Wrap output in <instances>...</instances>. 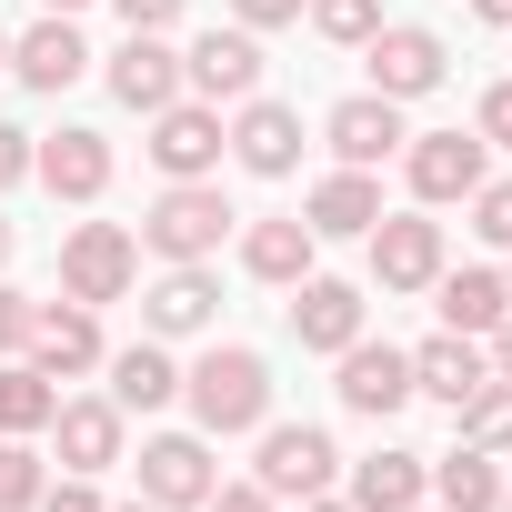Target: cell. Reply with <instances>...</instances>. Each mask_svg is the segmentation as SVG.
Instances as JSON below:
<instances>
[{
    "instance_id": "cell-1",
    "label": "cell",
    "mask_w": 512,
    "mask_h": 512,
    "mask_svg": "<svg viewBox=\"0 0 512 512\" xmlns=\"http://www.w3.org/2000/svg\"><path fill=\"white\" fill-rule=\"evenodd\" d=\"M181 402L201 432H262L272 422V362L241 352V342H211L191 372H181Z\"/></svg>"
},
{
    "instance_id": "cell-2",
    "label": "cell",
    "mask_w": 512,
    "mask_h": 512,
    "mask_svg": "<svg viewBox=\"0 0 512 512\" xmlns=\"http://www.w3.org/2000/svg\"><path fill=\"white\" fill-rule=\"evenodd\" d=\"M221 231H231L221 181H171V191L141 211V251H161V262H211Z\"/></svg>"
},
{
    "instance_id": "cell-3",
    "label": "cell",
    "mask_w": 512,
    "mask_h": 512,
    "mask_svg": "<svg viewBox=\"0 0 512 512\" xmlns=\"http://www.w3.org/2000/svg\"><path fill=\"white\" fill-rule=\"evenodd\" d=\"M131 282H141V241H131L121 221H81V231L61 241V292H71V302L101 312V302H121Z\"/></svg>"
},
{
    "instance_id": "cell-4",
    "label": "cell",
    "mask_w": 512,
    "mask_h": 512,
    "mask_svg": "<svg viewBox=\"0 0 512 512\" xmlns=\"http://www.w3.org/2000/svg\"><path fill=\"white\" fill-rule=\"evenodd\" d=\"M332 432L322 422H262V462H251V482H262L272 502H312V492H332Z\"/></svg>"
},
{
    "instance_id": "cell-5",
    "label": "cell",
    "mask_w": 512,
    "mask_h": 512,
    "mask_svg": "<svg viewBox=\"0 0 512 512\" xmlns=\"http://www.w3.org/2000/svg\"><path fill=\"white\" fill-rule=\"evenodd\" d=\"M362 241H372V282H382V292H432V282H442V221L382 211Z\"/></svg>"
},
{
    "instance_id": "cell-6",
    "label": "cell",
    "mask_w": 512,
    "mask_h": 512,
    "mask_svg": "<svg viewBox=\"0 0 512 512\" xmlns=\"http://www.w3.org/2000/svg\"><path fill=\"white\" fill-rule=\"evenodd\" d=\"M181 91L211 101V111H221V101H251V91H262V41H251L241 21H231V31H201V41L181 51Z\"/></svg>"
},
{
    "instance_id": "cell-7",
    "label": "cell",
    "mask_w": 512,
    "mask_h": 512,
    "mask_svg": "<svg viewBox=\"0 0 512 512\" xmlns=\"http://www.w3.org/2000/svg\"><path fill=\"white\" fill-rule=\"evenodd\" d=\"M362 61H372V91H382V101H422V91H442V41L412 31V21H382V31L362 41Z\"/></svg>"
},
{
    "instance_id": "cell-8",
    "label": "cell",
    "mask_w": 512,
    "mask_h": 512,
    "mask_svg": "<svg viewBox=\"0 0 512 512\" xmlns=\"http://www.w3.org/2000/svg\"><path fill=\"white\" fill-rule=\"evenodd\" d=\"M221 111L211 101H171V111H151V161L171 171V181H211L221 171Z\"/></svg>"
},
{
    "instance_id": "cell-9",
    "label": "cell",
    "mask_w": 512,
    "mask_h": 512,
    "mask_svg": "<svg viewBox=\"0 0 512 512\" xmlns=\"http://www.w3.org/2000/svg\"><path fill=\"white\" fill-rule=\"evenodd\" d=\"M31 362H41L51 382L101 372V362H111V352H101V312H91V302H71V292H61V302H41V312H31Z\"/></svg>"
},
{
    "instance_id": "cell-10",
    "label": "cell",
    "mask_w": 512,
    "mask_h": 512,
    "mask_svg": "<svg viewBox=\"0 0 512 512\" xmlns=\"http://www.w3.org/2000/svg\"><path fill=\"white\" fill-rule=\"evenodd\" d=\"M342 362V412H362V422H392L402 402H412V352H392V342H352V352H332Z\"/></svg>"
},
{
    "instance_id": "cell-11",
    "label": "cell",
    "mask_w": 512,
    "mask_h": 512,
    "mask_svg": "<svg viewBox=\"0 0 512 512\" xmlns=\"http://www.w3.org/2000/svg\"><path fill=\"white\" fill-rule=\"evenodd\" d=\"M211 442L201 432H161V442H141V502H161V512H191V502H211Z\"/></svg>"
},
{
    "instance_id": "cell-12",
    "label": "cell",
    "mask_w": 512,
    "mask_h": 512,
    "mask_svg": "<svg viewBox=\"0 0 512 512\" xmlns=\"http://www.w3.org/2000/svg\"><path fill=\"white\" fill-rule=\"evenodd\" d=\"M482 151H492L482 131H422V141H412V191H422L432 211H442V201H472V191L492 181Z\"/></svg>"
},
{
    "instance_id": "cell-13",
    "label": "cell",
    "mask_w": 512,
    "mask_h": 512,
    "mask_svg": "<svg viewBox=\"0 0 512 512\" xmlns=\"http://www.w3.org/2000/svg\"><path fill=\"white\" fill-rule=\"evenodd\" d=\"M322 131H332V161H342V171H372V161H392V151L412 141V131H402V101H382V91H352Z\"/></svg>"
},
{
    "instance_id": "cell-14",
    "label": "cell",
    "mask_w": 512,
    "mask_h": 512,
    "mask_svg": "<svg viewBox=\"0 0 512 512\" xmlns=\"http://www.w3.org/2000/svg\"><path fill=\"white\" fill-rule=\"evenodd\" d=\"M231 151H241V171L282 181V171L302 161V111H292V101H262V91H251V101H241V121H231Z\"/></svg>"
},
{
    "instance_id": "cell-15",
    "label": "cell",
    "mask_w": 512,
    "mask_h": 512,
    "mask_svg": "<svg viewBox=\"0 0 512 512\" xmlns=\"http://www.w3.org/2000/svg\"><path fill=\"white\" fill-rule=\"evenodd\" d=\"M111 91H121L131 111H171V101H181V51H171L161 31H131V41L111 51Z\"/></svg>"
},
{
    "instance_id": "cell-16",
    "label": "cell",
    "mask_w": 512,
    "mask_h": 512,
    "mask_svg": "<svg viewBox=\"0 0 512 512\" xmlns=\"http://www.w3.org/2000/svg\"><path fill=\"white\" fill-rule=\"evenodd\" d=\"M31 171H41L61 201H101V191H111V141H101V131H51V141H31Z\"/></svg>"
},
{
    "instance_id": "cell-17",
    "label": "cell",
    "mask_w": 512,
    "mask_h": 512,
    "mask_svg": "<svg viewBox=\"0 0 512 512\" xmlns=\"http://www.w3.org/2000/svg\"><path fill=\"white\" fill-rule=\"evenodd\" d=\"M292 332H302V352H352L362 342V292L352 282H292Z\"/></svg>"
},
{
    "instance_id": "cell-18",
    "label": "cell",
    "mask_w": 512,
    "mask_h": 512,
    "mask_svg": "<svg viewBox=\"0 0 512 512\" xmlns=\"http://www.w3.org/2000/svg\"><path fill=\"white\" fill-rule=\"evenodd\" d=\"M312 251H322V231H312L302 211H292V221H251V231H241V272L292 292V282H312Z\"/></svg>"
},
{
    "instance_id": "cell-19",
    "label": "cell",
    "mask_w": 512,
    "mask_h": 512,
    "mask_svg": "<svg viewBox=\"0 0 512 512\" xmlns=\"http://www.w3.org/2000/svg\"><path fill=\"white\" fill-rule=\"evenodd\" d=\"M11 71H21L31 91H51V101H61V91H71V81L91 71V51H81V31H71V21L51 11V21H31V31L11 41Z\"/></svg>"
},
{
    "instance_id": "cell-20",
    "label": "cell",
    "mask_w": 512,
    "mask_h": 512,
    "mask_svg": "<svg viewBox=\"0 0 512 512\" xmlns=\"http://www.w3.org/2000/svg\"><path fill=\"white\" fill-rule=\"evenodd\" d=\"M492 382V352L472 342V332H432L422 352H412V392H432V402H472Z\"/></svg>"
},
{
    "instance_id": "cell-21",
    "label": "cell",
    "mask_w": 512,
    "mask_h": 512,
    "mask_svg": "<svg viewBox=\"0 0 512 512\" xmlns=\"http://www.w3.org/2000/svg\"><path fill=\"white\" fill-rule=\"evenodd\" d=\"M302 221H312L322 241H362V231L382 221V181H372V171H332V181H312Z\"/></svg>"
},
{
    "instance_id": "cell-22",
    "label": "cell",
    "mask_w": 512,
    "mask_h": 512,
    "mask_svg": "<svg viewBox=\"0 0 512 512\" xmlns=\"http://www.w3.org/2000/svg\"><path fill=\"white\" fill-rule=\"evenodd\" d=\"M51 442H61V472H111L121 462V402H61Z\"/></svg>"
},
{
    "instance_id": "cell-23",
    "label": "cell",
    "mask_w": 512,
    "mask_h": 512,
    "mask_svg": "<svg viewBox=\"0 0 512 512\" xmlns=\"http://www.w3.org/2000/svg\"><path fill=\"white\" fill-rule=\"evenodd\" d=\"M141 312H151V332L171 342V332H201V322L221 312V292H211V272H201V262H171V272L151 282V302H141Z\"/></svg>"
},
{
    "instance_id": "cell-24",
    "label": "cell",
    "mask_w": 512,
    "mask_h": 512,
    "mask_svg": "<svg viewBox=\"0 0 512 512\" xmlns=\"http://www.w3.org/2000/svg\"><path fill=\"white\" fill-rule=\"evenodd\" d=\"M422 492H432L422 452H372V462H352V512H412Z\"/></svg>"
},
{
    "instance_id": "cell-25",
    "label": "cell",
    "mask_w": 512,
    "mask_h": 512,
    "mask_svg": "<svg viewBox=\"0 0 512 512\" xmlns=\"http://www.w3.org/2000/svg\"><path fill=\"white\" fill-rule=\"evenodd\" d=\"M432 292H442V332H472V342L512 312V282H502V272H442Z\"/></svg>"
},
{
    "instance_id": "cell-26",
    "label": "cell",
    "mask_w": 512,
    "mask_h": 512,
    "mask_svg": "<svg viewBox=\"0 0 512 512\" xmlns=\"http://www.w3.org/2000/svg\"><path fill=\"white\" fill-rule=\"evenodd\" d=\"M432 492H442V512H502V472H492V452H472V442H452L442 462H432Z\"/></svg>"
},
{
    "instance_id": "cell-27",
    "label": "cell",
    "mask_w": 512,
    "mask_h": 512,
    "mask_svg": "<svg viewBox=\"0 0 512 512\" xmlns=\"http://www.w3.org/2000/svg\"><path fill=\"white\" fill-rule=\"evenodd\" d=\"M171 392H181V372H171V352H161V342L111 352V402H121V412H161Z\"/></svg>"
},
{
    "instance_id": "cell-28",
    "label": "cell",
    "mask_w": 512,
    "mask_h": 512,
    "mask_svg": "<svg viewBox=\"0 0 512 512\" xmlns=\"http://www.w3.org/2000/svg\"><path fill=\"white\" fill-rule=\"evenodd\" d=\"M51 412H61V382L11 352V362H0V432H51Z\"/></svg>"
},
{
    "instance_id": "cell-29",
    "label": "cell",
    "mask_w": 512,
    "mask_h": 512,
    "mask_svg": "<svg viewBox=\"0 0 512 512\" xmlns=\"http://www.w3.org/2000/svg\"><path fill=\"white\" fill-rule=\"evenodd\" d=\"M452 422H462V442H472V452H512V382L492 372L472 402H452Z\"/></svg>"
},
{
    "instance_id": "cell-30",
    "label": "cell",
    "mask_w": 512,
    "mask_h": 512,
    "mask_svg": "<svg viewBox=\"0 0 512 512\" xmlns=\"http://www.w3.org/2000/svg\"><path fill=\"white\" fill-rule=\"evenodd\" d=\"M0 512H41V452H31V432H0Z\"/></svg>"
},
{
    "instance_id": "cell-31",
    "label": "cell",
    "mask_w": 512,
    "mask_h": 512,
    "mask_svg": "<svg viewBox=\"0 0 512 512\" xmlns=\"http://www.w3.org/2000/svg\"><path fill=\"white\" fill-rule=\"evenodd\" d=\"M312 31L342 41V51H362V41L382 31V0H312Z\"/></svg>"
},
{
    "instance_id": "cell-32",
    "label": "cell",
    "mask_w": 512,
    "mask_h": 512,
    "mask_svg": "<svg viewBox=\"0 0 512 512\" xmlns=\"http://www.w3.org/2000/svg\"><path fill=\"white\" fill-rule=\"evenodd\" d=\"M472 231H482L492 251H512V181H482V191H472Z\"/></svg>"
},
{
    "instance_id": "cell-33",
    "label": "cell",
    "mask_w": 512,
    "mask_h": 512,
    "mask_svg": "<svg viewBox=\"0 0 512 512\" xmlns=\"http://www.w3.org/2000/svg\"><path fill=\"white\" fill-rule=\"evenodd\" d=\"M31 292H11V282H0V362H11V352H31Z\"/></svg>"
},
{
    "instance_id": "cell-34",
    "label": "cell",
    "mask_w": 512,
    "mask_h": 512,
    "mask_svg": "<svg viewBox=\"0 0 512 512\" xmlns=\"http://www.w3.org/2000/svg\"><path fill=\"white\" fill-rule=\"evenodd\" d=\"M472 131H482L492 151H512V81H492V91H482V111H472Z\"/></svg>"
},
{
    "instance_id": "cell-35",
    "label": "cell",
    "mask_w": 512,
    "mask_h": 512,
    "mask_svg": "<svg viewBox=\"0 0 512 512\" xmlns=\"http://www.w3.org/2000/svg\"><path fill=\"white\" fill-rule=\"evenodd\" d=\"M302 11H312V0H231L241 31H282V21H302Z\"/></svg>"
},
{
    "instance_id": "cell-36",
    "label": "cell",
    "mask_w": 512,
    "mask_h": 512,
    "mask_svg": "<svg viewBox=\"0 0 512 512\" xmlns=\"http://www.w3.org/2000/svg\"><path fill=\"white\" fill-rule=\"evenodd\" d=\"M111 11H121V21H131V31H171V21H181V11H191V0H111Z\"/></svg>"
},
{
    "instance_id": "cell-37",
    "label": "cell",
    "mask_w": 512,
    "mask_h": 512,
    "mask_svg": "<svg viewBox=\"0 0 512 512\" xmlns=\"http://www.w3.org/2000/svg\"><path fill=\"white\" fill-rule=\"evenodd\" d=\"M201 512H272V492H262V482H211Z\"/></svg>"
},
{
    "instance_id": "cell-38",
    "label": "cell",
    "mask_w": 512,
    "mask_h": 512,
    "mask_svg": "<svg viewBox=\"0 0 512 512\" xmlns=\"http://www.w3.org/2000/svg\"><path fill=\"white\" fill-rule=\"evenodd\" d=\"M41 512H101V492H91V472H71V482H61V492H51V482H41Z\"/></svg>"
},
{
    "instance_id": "cell-39",
    "label": "cell",
    "mask_w": 512,
    "mask_h": 512,
    "mask_svg": "<svg viewBox=\"0 0 512 512\" xmlns=\"http://www.w3.org/2000/svg\"><path fill=\"white\" fill-rule=\"evenodd\" d=\"M21 171H31V131H11V121H0V191H11Z\"/></svg>"
},
{
    "instance_id": "cell-40",
    "label": "cell",
    "mask_w": 512,
    "mask_h": 512,
    "mask_svg": "<svg viewBox=\"0 0 512 512\" xmlns=\"http://www.w3.org/2000/svg\"><path fill=\"white\" fill-rule=\"evenodd\" d=\"M492 372H502V382H512V312H502V322H492Z\"/></svg>"
},
{
    "instance_id": "cell-41",
    "label": "cell",
    "mask_w": 512,
    "mask_h": 512,
    "mask_svg": "<svg viewBox=\"0 0 512 512\" xmlns=\"http://www.w3.org/2000/svg\"><path fill=\"white\" fill-rule=\"evenodd\" d=\"M472 11H482V21H492V31H512V0H472Z\"/></svg>"
},
{
    "instance_id": "cell-42",
    "label": "cell",
    "mask_w": 512,
    "mask_h": 512,
    "mask_svg": "<svg viewBox=\"0 0 512 512\" xmlns=\"http://www.w3.org/2000/svg\"><path fill=\"white\" fill-rule=\"evenodd\" d=\"M302 512H352V502H332V492H312V502H302Z\"/></svg>"
},
{
    "instance_id": "cell-43",
    "label": "cell",
    "mask_w": 512,
    "mask_h": 512,
    "mask_svg": "<svg viewBox=\"0 0 512 512\" xmlns=\"http://www.w3.org/2000/svg\"><path fill=\"white\" fill-rule=\"evenodd\" d=\"M41 11H61V21H71V11H91V0H41Z\"/></svg>"
},
{
    "instance_id": "cell-44",
    "label": "cell",
    "mask_w": 512,
    "mask_h": 512,
    "mask_svg": "<svg viewBox=\"0 0 512 512\" xmlns=\"http://www.w3.org/2000/svg\"><path fill=\"white\" fill-rule=\"evenodd\" d=\"M101 512H161V502H101Z\"/></svg>"
},
{
    "instance_id": "cell-45",
    "label": "cell",
    "mask_w": 512,
    "mask_h": 512,
    "mask_svg": "<svg viewBox=\"0 0 512 512\" xmlns=\"http://www.w3.org/2000/svg\"><path fill=\"white\" fill-rule=\"evenodd\" d=\"M0 262H11V221H0Z\"/></svg>"
},
{
    "instance_id": "cell-46",
    "label": "cell",
    "mask_w": 512,
    "mask_h": 512,
    "mask_svg": "<svg viewBox=\"0 0 512 512\" xmlns=\"http://www.w3.org/2000/svg\"><path fill=\"white\" fill-rule=\"evenodd\" d=\"M0 71H11V31H0Z\"/></svg>"
},
{
    "instance_id": "cell-47",
    "label": "cell",
    "mask_w": 512,
    "mask_h": 512,
    "mask_svg": "<svg viewBox=\"0 0 512 512\" xmlns=\"http://www.w3.org/2000/svg\"><path fill=\"white\" fill-rule=\"evenodd\" d=\"M502 512H512V492H502Z\"/></svg>"
},
{
    "instance_id": "cell-48",
    "label": "cell",
    "mask_w": 512,
    "mask_h": 512,
    "mask_svg": "<svg viewBox=\"0 0 512 512\" xmlns=\"http://www.w3.org/2000/svg\"><path fill=\"white\" fill-rule=\"evenodd\" d=\"M412 512H422V502H412Z\"/></svg>"
},
{
    "instance_id": "cell-49",
    "label": "cell",
    "mask_w": 512,
    "mask_h": 512,
    "mask_svg": "<svg viewBox=\"0 0 512 512\" xmlns=\"http://www.w3.org/2000/svg\"><path fill=\"white\" fill-rule=\"evenodd\" d=\"M502 282H512V272H502Z\"/></svg>"
}]
</instances>
